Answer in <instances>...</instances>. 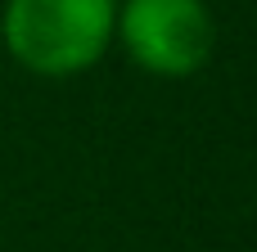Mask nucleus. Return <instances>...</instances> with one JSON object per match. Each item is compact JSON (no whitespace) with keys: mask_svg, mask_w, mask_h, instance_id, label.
<instances>
[{"mask_svg":"<svg viewBox=\"0 0 257 252\" xmlns=\"http://www.w3.org/2000/svg\"><path fill=\"white\" fill-rule=\"evenodd\" d=\"M117 0H5L0 41L9 59L45 81H72L113 50Z\"/></svg>","mask_w":257,"mask_h":252,"instance_id":"nucleus-1","label":"nucleus"},{"mask_svg":"<svg viewBox=\"0 0 257 252\" xmlns=\"http://www.w3.org/2000/svg\"><path fill=\"white\" fill-rule=\"evenodd\" d=\"M113 45L158 81H190L217 54V14L208 0H117Z\"/></svg>","mask_w":257,"mask_h":252,"instance_id":"nucleus-2","label":"nucleus"}]
</instances>
